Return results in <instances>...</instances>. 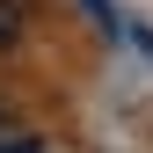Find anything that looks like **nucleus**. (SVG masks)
I'll return each mask as SVG.
<instances>
[{"instance_id":"nucleus-2","label":"nucleus","mask_w":153,"mask_h":153,"mask_svg":"<svg viewBox=\"0 0 153 153\" xmlns=\"http://www.w3.org/2000/svg\"><path fill=\"white\" fill-rule=\"evenodd\" d=\"M0 153H44L36 139H0Z\"/></svg>"},{"instance_id":"nucleus-1","label":"nucleus","mask_w":153,"mask_h":153,"mask_svg":"<svg viewBox=\"0 0 153 153\" xmlns=\"http://www.w3.org/2000/svg\"><path fill=\"white\" fill-rule=\"evenodd\" d=\"M22 29H29V7H22V0H0V51L22 44Z\"/></svg>"}]
</instances>
